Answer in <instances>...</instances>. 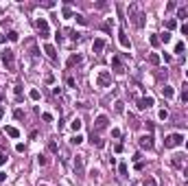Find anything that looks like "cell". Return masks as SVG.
Listing matches in <instances>:
<instances>
[{
    "label": "cell",
    "mask_w": 188,
    "mask_h": 186,
    "mask_svg": "<svg viewBox=\"0 0 188 186\" xmlns=\"http://www.w3.org/2000/svg\"><path fill=\"white\" fill-rule=\"evenodd\" d=\"M112 66H114V68L118 70V72H123V70H125V68H123V64H120V57H114V59H112Z\"/></svg>",
    "instance_id": "obj_22"
},
{
    "label": "cell",
    "mask_w": 188,
    "mask_h": 186,
    "mask_svg": "<svg viewBox=\"0 0 188 186\" xmlns=\"http://www.w3.org/2000/svg\"><path fill=\"white\" fill-rule=\"evenodd\" d=\"M96 86L98 88H109L112 86V72L109 70H101L98 77H96Z\"/></svg>",
    "instance_id": "obj_3"
},
{
    "label": "cell",
    "mask_w": 188,
    "mask_h": 186,
    "mask_svg": "<svg viewBox=\"0 0 188 186\" xmlns=\"http://www.w3.org/2000/svg\"><path fill=\"white\" fill-rule=\"evenodd\" d=\"M186 149H188V138H186Z\"/></svg>",
    "instance_id": "obj_47"
},
{
    "label": "cell",
    "mask_w": 188,
    "mask_h": 186,
    "mask_svg": "<svg viewBox=\"0 0 188 186\" xmlns=\"http://www.w3.org/2000/svg\"><path fill=\"white\" fill-rule=\"evenodd\" d=\"M171 164H173L175 169H184L186 166V160L181 155H173V160H171Z\"/></svg>",
    "instance_id": "obj_13"
},
{
    "label": "cell",
    "mask_w": 188,
    "mask_h": 186,
    "mask_svg": "<svg viewBox=\"0 0 188 186\" xmlns=\"http://www.w3.org/2000/svg\"><path fill=\"white\" fill-rule=\"evenodd\" d=\"M29 97H31L33 101H40L42 94H40V90H31V92H29Z\"/></svg>",
    "instance_id": "obj_28"
},
{
    "label": "cell",
    "mask_w": 188,
    "mask_h": 186,
    "mask_svg": "<svg viewBox=\"0 0 188 186\" xmlns=\"http://www.w3.org/2000/svg\"><path fill=\"white\" fill-rule=\"evenodd\" d=\"M4 134H7L9 138H18V136H20V132H18L15 127H4Z\"/></svg>",
    "instance_id": "obj_15"
},
{
    "label": "cell",
    "mask_w": 188,
    "mask_h": 186,
    "mask_svg": "<svg viewBox=\"0 0 188 186\" xmlns=\"http://www.w3.org/2000/svg\"><path fill=\"white\" fill-rule=\"evenodd\" d=\"M118 42H120V46H123V48H131V42H129V37H127V31L125 29L118 31Z\"/></svg>",
    "instance_id": "obj_9"
},
{
    "label": "cell",
    "mask_w": 188,
    "mask_h": 186,
    "mask_svg": "<svg viewBox=\"0 0 188 186\" xmlns=\"http://www.w3.org/2000/svg\"><path fill=\"white\" fill-rule=\"evenodd\" d=\"M70 127H72V129H74L77 134H79V129H81V121H79V118H74V121L70 123Z\"/></svg>",
    "instance_id": "obj_26"
},
{
    "label": "cell",
    "mask_w": 188,
    "mask_h": 186,
    "mask_svg": "<svg viewBox=\"0 0 188 186\" xmlns=\"http://www.w3.org/2000/svg\"><path fill=\"white\" fill-rule=\"evenodd\" d=\"M4 162H7V155H4V153H0V166H2Z\"/></svg>",
    "instance_id": "obj_46"
},
{
    "label": "cell",
    "mask_w": 188,
    "mask_h": 186,
    "mask_svg": "<svg viewBox=\"0 0 188 186\" xmlns=\"http://www.w3.org/2000/svg\"><path fill=\"white\" fill-rule=\"evenodd\" d=\"M118 171H120V175H127V164H120Z\"/></svg>",
    "instance_id": "obj_39"
},
{
    "label": "cell",
    "mask_w": 188,
    "mask_h": 186,
    "mask_svg": "<svg viewBox=\"0 0 188 186\" xmlns=\"http://www.w3.org/2000/svg\"><path fill=\"white\" fill-rule=\"evenodd\" d=\"M138 145H140L142 149H153V136H142L138 140Z\"/></svg>",
    "instance_id": "obj_10"
},
{
    "label": "cell",
    "mask_w": 188,
    "mask_h": 186,
    "mask_svg": "<svg viewBox=\"0 0 188 186\" xmlns=\"http://www.w3.org/2000/svg\"><path fill=\"white\" fill-rule=\"evenodd\" d=\"M184 50H186L184 42H177V44H175V53H177V55H184Z\"/></svg>",
    "instance_id": "obj_24"
},
{
    "label": "cell",
    "mask_w": 188,
    "mask_h": 186,
    "mask_svg": "<svg viewBox=\"0 0 188 186\" xmlns=\"http://www.w3.org/2000/svg\"><path fill=\"white\" fill-rule=\"evenodd\" d=\"M44 53L48 55V59H51V61H57V50H55V46L46 44V46H44Z\"/></svg>",
    "instance_id": "obj_11"
},
{
    "label": "cell",
    "mask_w": 188,
    "mask_h": 186,
    "mask_svg": "<svg viewBox=\"0 0 188 186\" xmlns=\"http://www.w3.org/2000/svg\"><path fill=\"white\" fill-rule=\"evenodd\" d=\"M70 142H72V145H81V142H83V136H81V134H74Z\"/></svg>",
    "instance_id": "obj_27"
},
{
    "label": "cell",
    "mask_w": 188,
    "mask_h": 186,
    "mask_svg": "<svg viewBox=\"0 0 188 186\" xmlns=\"http://www.w3.org/2000/svg\"><path fill=\"white\" fill-rule=\"evenodd\" d=\"M92 142L96 145L98 149H103V147H105V140H103V138H98V136H94V134H92Z\"/></svg>",
    "instance_id": "obj_21"
},
{
    "label": "cell",
    "mask_w": 188,
    "mask_h": 186,
    "mask_svg": "<svg viewBox=\"0 0 188 186\" xmlns=\"http://www.w3.org/2000/svg\"><path fill=\"white\" fill-rule=\"evenodd\" d=\"M77 64H81V55H70V59H68V68H72V66Z\"/></svg>",
    "instance_id": "obj_16"
},
{
    "label": "cell",
    "mask_w": 188,
    "mask_h": 186,
    "mask_svg": "<svg viewBox=\"0 0 188 186\" xmlns=\"http://www.w3.org/2000/svg\"><path fill=\"white\" fill-rule=\"evenodd\" d=\"M42 118H44L46 123H51V121H53V116H51V114H42Z\"/></svg>",
    "instance_id": "obj_45"
},
{
    "label": "cell",
    "mask_w": 188,
    "mask_h": 186,
    "mask_svg": "<svg viewBox=\"0 0 188 186\" xmlns=\"http://www.w3.org/2000/svg\"><path fill=\"white\" fill-rule=\"evenodd\" d=\"M153 108V97H142L138 99V110H149Z\"/></svg>",
    "instance_id": "obj_8"
},
{
    "label": "cell",
    "mask_w": 188,
    "mask_h": 186,
    "mask_svg": "<svg viewBox=\"0 0 188 186\" xmlns=\"http://www.w3.org/2000/svg\"><path fill=\"white\" fill-rule=\"evenodd\" d=\"M15 97H18V101H22V86H15Z\"/></svg>",
    "instance_id": "obj_38"
},
{
    "label": "cell",
    "mask_w": 188,
    "mask_h": 186,
    "mask_svg": "<svg viewBox=\"0 0 188 186\" xmlns=\"http://www.w3.org/2000/svg\"><path fill=\"white\" fill-rule=\"evenodd\" d=\"M175 26H177V22H175L173 18H168V20H166V29L171 31V29H175Z\"/></svg>",
    "instance_id": "obj_31"
},
{
    "label": "cell",
    "mask_w": 188,
    "mask_h": 186,
    "mask_svg": "<svg viewBox=\"0 0 188 186\" xmlns=\"http://www.w3.org/2000/svg\"><path fill=\"white\" fill-rule=\"evenodd\" d=\"M129 20L134 22L138 29H142V26H145V13L140 11L138 4H129Z\"/></svg>",
    "instance_id": "obj_1"
},
{
    "label": "cell",
    "mask_w": 188,
    "mask_h": 186,
    "mask_svg": "<svg viewBox=\"0 0 188 186\" xmlns=\"http://www.w3.org/2000/svg\"><path fill=\"white\" fill-rule=\"evenodd\" d=\"M0 59H2V64L7 66L9 70H13V61H15V53L11 48H4L2 53H0Z\"/></svg>",
    "instance_id": "obj_4"
},
{
    "label": "cell",
    "mask_w": 188,
    "mask_h": 186,
    "mask_svg": "<svg viewBox=\"0 0 188 186\" xmlns=\"http://www.w3.org/2000/svg\"><path fill=\"white\" fill-rule=\"evenodd\" d=\"M149 42H151V46H160V37L158 35H151V37H149Z\"/></svg>",
    "instance_id": "obj_32"
},
{
    "label": "cell",
    "mask_w": 188,
    "mask_h": 186,
    "mask_svg": "<svg viewBox=\"0 0 188 186\" xmlns=\"http://www.w3.org/2000/svg\"><path fill=\"white\" fill-rule=\"evenodd\" d=\"M177 18H186V9H184V7L177 11Z\"/></svg>",
    "instance_id": "obj_40"
},
{
    "label": "cell",
    "mask_w": 188,
    "mask_h": 186,
    "mask_svg": "<svg viewBox=\"0 0 188 186\" xmlns=\"http://www.w3.org/2000/svg\"><path fill=\"white\" fill-rule=\"evenodd\" d=\"M129 121H131V127H134V129H136V127H140V121H138L134 114H129Z\"/></svg>",
    "instance_id": "obj_30"
},
{
    "label": "cell",
    "mask_w": 188,
    "mask_h": 186,
    "mask_svg": "<svg viewBox=\"0 0 188 186\" xmlns=\"http://www.w3.org/2000/svg\"><path fill=\"white\" fill-rule=\"evenodd\" d=\"M37 162H40V164H42V166H46V164H48V158H46V155H44V153H42L40 158H37Z\"/></svg>",
    "instance_id": "obj_35"
},
{
    "label": "cell",
    "mask_w": 188,
    "mask_h": 186,
    "mask_svg": "<svg viewBox=\"0 0 188 186\" xmlns=\"http://www.w3.org/2000/svg\"><path fill=\"white\" fill-rule=\"evenodd\" d=\"M72 169H74V175L77 177H83L85 175V155H74V162H72Z\"/></svg>",
    "instance_id": "obj_2"
},
{
    "label": "cell",
    "mask_w": 188,
    "mask_h": 186,
    "mask_svg": "<svg viewBox=\"0 0 188 186\" xmlns=\"http://www.w3.org/2000/svg\"><path fill=\"white\" fill-rule=\"evenodd\" d=\"M35 26H37V31H40V35H42V39H46L48 35H51V29H48V22L44 20V18H40V20H35Z\"/></svg>",
    "instance_id": "obj_7"
},
{
    "label": "cell",
    "mask_w": 188,
    "mask_h": 186,
    "mask_svg": "<svg viewBox=\"0 0 188 186\" xmlns=\"http://www.w3.org/2000/svg\"><path fill=\"white\" fill-rule=\"evenodd\" d=\"M142 186H158V182H155V177H151V175H147L145 179H142Z\"/></svg>",
    "instance_id": "obj_19"
},
{
    "label": "cell",
    "mask_w": 188,
    "mask_h": 186,
    "mask_svg": "<svg viewBox=\"0 0 188 186\" xmlns=\"http://www.w3.org/2000/svg\"><path fill=\"white\" fill-rule=\"evenodd\" d=\"M158 37H160V42H164V44H166V42H171V33H168V31H164V33H160V35H158Z\"/></svg>",
    "instance_id": "obj_23"
},
{
    "label": "cell",
    "mask_w": 188,
    "mask_h": 186,
    "mask_svg": "<svg viewBox=\"0 0 188 186\" xmlns=\"http://www.w3.org/2000/svg\"><path fill=\"white\" fill-rule=\"evenodd\" d=\"M179 101H181V103H186V101H188V83H184V86H181V94H179Z\"/></svg>",
    "instance_id": "obj_17"
},
{
    "label": "cell",
    "mask_w": 188,
    "mask_h": 186,
    "mask_svg": "<svg viewBox=\"0 0 188 186\" xmlns=\"http://www.w3.org/2000/svg\"><path fill=\"white\" fill-rule=\"evenodd\" d=\"M7 37L11 39V42H18V39H20V35H18L15 31H9V33H7Z\"/></svg>",
    "instance_id": "obj_29"
},
{
    "label": "cell",
    "mask_w": 188,
    "mask_h": 186,
    "mask_svg": "<svg viewBox=\"0 0 188 186\" xmlns=\"http://www.w3.org/2000/svg\"><path fill=\"white\" fill-rule=\"evenodd\" d=\"M112 136L114 138H120V129H112Z\"/></svg>",
    "instance_id": "obj_44"
},
{
    "label": "cell",
    "mask_w": 188,
    "mask_h": 186,
    "mask_svg": "<svg viewBox=\"0 0 188 186\" xmlns=\"http://www.w3.org/2000/svg\"><path fill=\"white\" fill-rule=\"evenodd\" d=\"M74 20L79 22V24H83V26L87 24V18H85V15H81V13H74Z\"/></svg>",
    "instance_id": "obj_25"
},
{
    "label": "cell",
    "mask_w": 188,
    "mask_h": 186,
    "mask_svg": "<svg viewBox=\"0 0 188 186\" xmlns=\"http://www.w3.org/2000/svg\"><path fill=\"white\" fill-rule=\"evenodd\" d=\"M103 48H105V39L98 37V39H94V42H92V50H94V53H103Z\"/></svg>",
    "instance_id": "obj_12"
},
{
    "label": "cell",
    "mask_w": 188,
    "mask_h": 186,
    "mask_svg": "<svg viewBox=\"0 0 188 186\" xmlns=\"http://www.w3.org/2000/svg\"><path fill=\"white\" fill-rule=\"evenodd\" d=\"M48 151H51V153H59V145H57V140H55V138L48 140Z\"/></svg>",
    "instance_id": "obj_14"
},
{
    "label": "cell",
    "mask_w": 188,
    "mask_h": 186,
    "mask_svg": "<svg viewBox=\"0 0 188 186\" xmlns=\"http://www.w3.org/2000/svg\"><path fill=\"white\" fill-rule=\"evenodd\" d=\"M149 64H151V66H158L160 64V55L158 53H151V55H149Z\"/></svg>",
    "instance_id": "obj_20"
},
{
    "label": "cell",
    "mask_w": 188,
    "mask_h": 186,
    "mask_svg": "<svg viewBox=\"0 0 188 186\" xmlns=\"http://www.w3.org/2000/svg\"><path fill=\"white\" fill-rule=\"evenodd\" d=\"M181 134H171V136H166V140H164V147L166 149H175V147H179L181 145Z\"/></svg>",
    "instance_id": "obj_5"
},
{
    "label": "cell",
    "mask_w": 188,
    "mask_h": 186,
    "mask_svg": "<svg viewBox=\"0 0 188 186\" xmlns=\"http://www.w3.org/2000/svg\"><path fill=\"white\" fill-rule=\"evenodd\" d=\"M125 108H123V103H120V101H116V112H123Z\"/></svg>",
    "instance_id": "obj_43"
},
{
    "label": "cell",
    "mask_w": 188,
    "mask_h": 186,
    "mask_svg": "<svg viewBox=\"0 0 188 186\" xmlns=\"http://www.w3.org/2000/svg\"><path fill=\"white\" fill-rule=\"evenodd\" d=\"M68 35L72 37L74 42H79V39H81V33H77V31H68Z\"/></svg>",
    "instance_id": "obj_33"
},
{
    "label": "cell",
    "mask_w": 188,
    "mask_h": 186,
    "mask_svg": "<svg viewBox=\"0 0 188 186\" xmlns=\"http://www.w3.org/2000/svg\"><path fill=\"white\" fill-rule=\"evenodd\" d=\"M173 94H175V92H173V88H171V86H164V88H162V97H164V99H171Z\"/></svg>",
    "instance_id": "obj_18"
},
{
    "label": "cell",
    "mask_w": 188,
    "mask_h": 186,
    "mask_svg": "<svg viewBox=\"0 0 188 186\" xmlns=\"http://www.w3.org/2000/svg\"><path fill=\"white\" fill-rule=\"evenodd\" d=\"M68 86H70V88H77V81H74L72 77H68Z\"/></svg>",
    "instance_id": "obj_41"
},
{
    "label": "cell",
    "mask_w": 188,
    "mask_h": 186,
    "mask_svg": "<svg viewBox=\"0 0 188 186\" xmlns=\"http://www.w3.org/2000/svg\"><path fill=\"white\" fill-rule=\"evenodd\" d=\"M107 116H96V121H94V127H92V134H98V132H105L107 129Z\"/></svg>",
    "instance_id": "obj_6"
},
{
    "label": "cell",
    "mask_w": 188,
    "mask_h": 186,
    "mask_svg": "<svg viewBox=\"0 0 188 186\" xmlns=\"http://www.w3.org/2000/svg\"><path fill=\"white\" fill-rule=\"evenodd\" d=\"M158 116H160V121H166V118H168V112H166V110H160Z\"/></svg>",
    "instance_id": "obj_36"
},
{
    "label": "cell",
    "mask_w": 188,
    "mask_h": 186,
    "mask_svg": "<svg viewBox=\"0 0 188 186\" xmlns=\"http://www.w3.org/2000/svg\"><path fill=\"white\" fill-rule=\"evenodd\" d=\"M0 101H2V92H0Z\"/></svg>",
    "instance_id": "obj_48"
},
{
    "label": "cell",
    "mask_w": 188,
    "mask_h": 186,
    "mask_svg": "<svg viewBox=\"0 0 188 186\" xmlns=\"http://www.w3.org/2000/svg\"><path fill=\"white\" fill-rule=\"evenodd\" d=\"M64 18H74V13L70 11V7H64Z\"/></svg>",
    "instance_id": "obj_34"
},
{
    "label": "cell",
    "mask_w": 188,
    "mask_h": 186,
    "mask_svg": "<svg viewBox=\"0 0 188 186\" xmlns=\"http://www.w3.org/2000/svg\"><path fill=\"white\" fill-rule=\"evenodd\" d=\"M13 116L18 118V121H22V118H24V112H22V110H15V112H13Z\"/></svg>",
    "instance_id": "obj_37"
},
{
    "label": "cell",
    "mask_w": 188,
    "mask_h": 186,
    "mask_svg": "<svg viewBox=\"0 0 188 186\" xmlns=\"http://www.w3.org/2000/svg\"><path fill=\"white\" fill-rule=\"evenodd\" d=\"M181 33H184V35H188V22H184V24H181Z\"/></svg>",
    "instance_id": "obj_42"
}]
</instances>
